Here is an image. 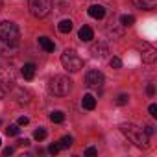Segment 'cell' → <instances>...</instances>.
Listing matches in <instances>:
<instances>
[{
    "label": "cell",
    "instance_id": "6",
    "mask_svg": "<svg viewBox=\"0 0 157 157\" xmlns=\"http://www.w3.org/2000/svg\"><path fill=\"white\" fill-rule=\"evenodd\" d=\"M85 83L89 85V87H100L102 83H104V74L100 72V70H89L87 74H85Z\"/></svg>",
    "mask_w": 157,
    "mask_h": 157
},
{
    "label": "cell",
    "instance_id": "16",
    "mask_svg": "<svg viewBox=\"0 0 157 157\" xmlns=\"http://www.w3.org/2000/svg\"><path fill=\"white\" fill-rule=\"evenodd\" d=\"M50 120L56 122V124H61V122L65 120V115H63L61 111H54V113H50Z\"/></svg>",
    "mask_w": 157,
    "mask_h": 157
},
{
    "label": "cell",
    "instance_id": "33",
    "mask_svg": "<svg viewBox=\"0 0 157 157\" xmlns=\"http://www.w3.org/2000/svg\"><path fill=\"white\" fill-rule=\"evenodd\" d=\"M0 124H2V120H0Z\"/></svg>",
    "mask_w": 157,
    "mask_h": 157
},
{
    "label": "cell",
    "instance_id": "10",
    "mask_svg": "<svg viewBox=\"0 0 157 157\" xmlns=\"http://www.w3.org/2000/svg\"><path fill=\"white\" fill-rule=\"evenodd\" d=\"M131 2L139 10H153L157 6V0H131Z\"/></svg>",
    "mask_w": 157,
    "mask_h": 157
},
{
    "label": "cell",
    "instance_id": "29",
    "mask_svg": "<svg viewBox=\"0 0 157 157\" xmlns=\"http://www.w3.org/2000/svg\"><path fill=\"white\" fill-rule=\"evenodd\" d=\"M28 144H30L28 139H21V140H19V146H28Z\"/></svg>",
    "mask_w": 157,
    "mask_h": 157
},
{
    "label": "cell",
    "instance_id": "27",
    "mask_svg": "<svg viewBox=\"0 0 157 157\" xmlns=\"http://www.w3.org/2000/svg\"><path fill=\"white\" fill-rule=\"evenodd\" d=\"M142 129L146 131V135H153V133H155V128H153V126H144Z\"/></svg>",
    "mask_w": 157,
    "mask_h": 157
},
{
    "label": "cell",
    "instance_id": "12",
    "mask_svg": "<svg viewBox=\"0 0 157 157\" xmlns=\"http://www.w3.org/2000/svg\"><path fill=\"white\" fill-rule=\"evenodd\" d=\"M89 15L93 19H104L105 17V8L104 6H91L89 8Z\"/></svg>",
    "mask_w": 157,
    "mask_h": 157
},
{
    "label": "cell",
    "instance_id": "2",
    "mask_svg": "<svg viewBox=\"0 0 157 157\" xmlns=\"http://www.w3.org/2000/svg\"><path fill=\"white\" fill-rule=\"evenodd\" d=\"M0 41H2L6 46H19L21 43V32H19V26L15 22H10V21H4L0 22Z\"/></svg>",
    "mask_w": 157,
    "mask_h": 157
},
{
    "label": "cell",
    "instance_id": "32",
    "mask_svg": "<svg viewBox=\"0 0 157 157\" xmlns=\"http://www.w3.org/2000/svg\"><path fill=\"white\" fill-rule=\"evenodd\" d=\"M0 144H2V139H0Z\"/></svg>",
    "mask_w": 157,
    "mask_h": 157
},
{
    "label": "cell",
    "instance_id": "28",
    "mask_svg": "<svg viewBox=\"0 0 157 157\" xmlns=\"http://www.w3.org/2000/svg\"><path fill=\"white\" fill-rule=\"evenodd\" d=\"M98 151H96V148H87L85 150V155H89V157H93V155H96Z\"/></svg>",
    "mask_w": 157,
    "mask_h": 157
},
{
    "label": "cell",
    "instance_id": "5",
    "mask_svg": "<svg viewBox=\"0 0 157 157\" xmlns=\"http://www.w3.org/2000/svg\"><path fill=\"white\" fill-rule=\"evenodd\" d=\"M28 10L35 19H44L52 11V0H30Z\"/></svg>",
    "mask_w": 157,
    "mask_h": 157
},
{
    "label": "cell",
    "instance_id": "4",
    "mask_svg": "<svg viewBox=\"0 0 157 157\" xmlns=\"http://www.w3.org/2000/svg\"><path fill=\"white\" fill-rule=\"evenodd\" d=\"M61 63L68 72H78L83 68V59L78 56L74 50H65L61 54Z\"/></svg>",
    "mask_w": 157,
    "mask_h": 157
},
{
    "label": "cell",
    "instance_id": "19",
    "mask_svg": "<svg viewBox=\"0 0 157 157\" xmlns=\"http://www.w3.org/2000/svg\"><path fill=\"white\" fill-rule=\"evenodd\" d=\"M6 133H8L10 137L19 135V124H11V126H8V128H6Z\"/></svg>",
    "mask_w": 157,
    "mask_h": 157
},
{
    "label": "cell",
    "instance_id": "17",
    "mask_svg": "<svg viewBox=\"0 0 157 157\" xmlns=\"http://www.w3.org/2000/svg\"><path fill=\"white\" fill-rule=\"evenodd\" d=\"M57 146H59V150H65V148H70L72 146V137H63L59 142H57Z\"/></svg>",
    "mask_w": 157,
    "mask_h": 157
},
{
    "label": "cell",
    "instance_id": "8",
    "mask_svg": "<svg viewBox=\"0 0 157 157\" xmlns=\"http://www.w3.org/2000/svg\"><path fill=\"white\" fill-rule=\"evenodd\" d=\"M91 54H93V57H105L107 54H109V48H107V44L105 43H94V44H91Z\"/></svg>",
    "mask_w": 157,
    "mask_h": 157
},
{
    "label": "cell",
    "instance_id": "31",
    "mask_svg": "<svg viewBox=\"0 0 157 157\" xmlns=\"http://www.w3.org/2000/svg\"><path fill=\"white\" fill-rule=\"evenodd\" d=\"M0 98H4V89L0 87Z\"/></svg>",
    "mask_w": 157,
    "mask_h": 157
},
{
    "label": "cell",
    "instance_id": "26",
    "mask_svg": "<svg viewBox=\"0 0 157 157\" xmlns=\"http://www.w3.org/2000/svg\"><path fill=\"white\" fill-rule=\"evenodd\" d=\"M28 122H30V118H28V117H21V118L17 120V124H19V126H26Z\"/></svg>",
    "mask_w": 157,
    "mask_h": 157
},
{
    "label": "cell",
    "instance_id": "1",
    "mask_svg": "<svg viewBox=\"0 0 157 157\" xmlns=\"http://www.w3.org/2000/svg\"><path fill=\"white\" fill-rule=\"evenodd\" d=\"M120 131H122L137 148L146 150V148L150 146V135H146V131H144L142 128H139V126H135V124H122V126H120Z\"/></svg>",
    "mask_w": 157,
    "mask_h": 157
},
{
    "label": "cell",
    "instance_id": "22",
    "mask_svg": "<svg viewBox=\"0 0 157 157\" xmlns=\"http://www.w3.org/2000/svg\"><path fill=\"white\" fill-rule=\"evenodd\" d=\"M109 63H111V67H113V68H120V67H122L120 57H111V61H109Z\"/></svg>",
    "mask_w": 157,
    "mask_h": 157
},
{
    "label": "cell",
    "instance_id": "20",
    "mask_svg": "<svg viewBox=\"0 0 157 157\" xmlns=\"http://www.w3.org/2000/svg\"><path fill=\"white\" fill-rule=\"evenodd\" d=\"M33 139H35V140H44V139H46V131H44L43 128L35 129V131H33Z\"/></svg>",
    "mask_w": 157,
    "mask_h": 157
},
{
    "label": "cell",
    "instance_id": "25",
    "mask_svg": "<svg viewBox=\"0 0 157 157\" xmlns=\"http://www.w3.org/2000/svg\"><path fill=\"white\" fill-rule=\"evenodd\" d=\"M146 93H148V96H153V94H155V87H153V83H148Z\"/></svg>",
    "mask_w": 157,
    "mask_h": 157
},
{
    "label": "cell",
    "instance_id": "30",
    "mask_svg": "<svg viewBox=\"0 0 157 157\" xmlns=\"http://www.w3.org/2000/svg\"><path fill=\"white\" fill-rule=\"evenodd\" d=\"M13 153V148H4V155H11Z\"/></svg>",
    "mask_w": 157,
    "mask_h": 157
},
{
    "label": "cell",
    "instance_id": "21",
    "mask_svg": "<svg viewBox=\"0 0 157 157\" xmlns=\"http://www.w3.org/2000/svg\"><path fill=\"white\" fill-rule=\"evenodd\" d=\"M128 100H129V96H128V94H118L117 104H118V105H126V104H128Z\"/></svg>",
    "mask_w": 157,
    "mask_h": 157
},
{
    "label": "cell",
    "instance_id": "15",
    "mask_svg": "<svg viewBox=\"0 0 157 157\" xmlns=\"http://www.w3.org/2000/svg\"><path fill=\"white\" fill-rule=\"evenodd\" d=\"M57 30H59L61 33H70V30H72V21H70V19H63V21L57 24Z\"/></svg>",
    "mask_w": 157,
    "mask_h": 157
},
{
    "label": "cell",
    "instance_id": "11",
    "mask_svg": "<svg viewBox=\"0 0 157 157\" xmlns=\"http://www.w3.org/2000/svg\"><path fill=\"white\" fill-rule=\"evenodd\" d=\"M78 37H80L82 41H91V39H94V32H93L91 26H82V28H80V33H78Z\"/></svg>",
    "mask_w": 157,
    "mask_h": 157
},
{
    "label": "cell",
    "instance_id": "24",
    "mask_svg": "<svg viewBox=\"0 0 157 157\" xmlns=\"http://www.w3.org/2000/svg\"><path fill=\"white\" fill-rule=\"evenodd\" d=\"M48 151H50L52 155H56V153H59V146H57V144H50V146H48Z\"/></svg>",
    "mask_w": 157,
    "mask_h": 157
},
{
    "label": "cell",
    "instance_id": "23",
    "mask_svg": "<svg viewBox=\"0 0 157 157\" xmlns=\"http://www.w3.org/2000/svg\"><path fill=\"white\" fill-rule=\"evenodd\" d=\"M148 113H150V115L155 118V117H157V105H155V104H151V105L148 107Z\"/></svg>",
    "mask_w": 157,
    "mask_h": 157
},
{
    "label": "cell",
    "instance_id": "14",
    "mask_svg": "<svg viewBox=\"0 0 157 157\" xmlns=\"http://www.w3.org/2000/svg\"><path fill=\"white\" fill-rule=\"evenodd\" d=\"M39 46H41L44 52H54V50H56L54 41H50L48 37H39Z\"/></svg>",
    "mask_w": 157,
    "mask_h": 157
},
{
    "label": "cell",
    "instance_id": "7",
    "mask_svg": "<svg viewBox=\"0 0 157 157\" xmlns=\"http://www.w3.org/2000/svg\"><path fill=\"white\" fill-rule=\"evenodd\" d=\"M142 61L148 63V65H151V63L157 61V50L151 44H146V43L142 44Z\"/></svg>",
    "mask_w": 157,
    "mask_h": 157
},
{
    "label": "cell",
    "instance_id": "3",
    "mask_svg": "<svg viewBox=\"0 0 157 157\" xmlns=\"http://www.w3.org/2000/svg\"><path fill=\"white\" fill-rule=\"evenodd\" d=\"M70 89H72V82L67 76H54L48 82V91L54 96H67L70 93Z\"/></svg>",
    "mask_w": 157,
    "mask_h": 157
},
{
    "label": "cell",
    "instance_id": "9",
    "mask_svg": "<svg viewBox=\"0 0 157 157\" xmlns=\"http://www.w3.org/2000/svg\"><path fill=\"white\" fill-rule=\"evenodd\" d=\"M21 74L24 80H33V76H35V65L33 63H24L22 68H21Z\"/></svg>",
    "mask_w": 157,
    "mask_h": 157
},
{
    "label": "cell",
    "instance_id": "18",
    "mask_svg": "<svg viewBox=\"0 0 157 157\" xmlns=\"http://www.w3.org/2000/svg\"><path fill=\"white\" fill-rule=\"evenodd\" d=\"M133 22H135V17L133 15H122L120 17V24L122 26H131Z\"/></svg>",
    "mask_w": 157,
    "mask_h": 157
},
{
    "label": "cell",
    "instance_id": "13",
    "mask_svg": "<svg viewBox=\"0 0 157 157\" xmlns=\"http://www.w3.org/2000/svg\"><path fill=\"white\" fill-rule=\"evenodd\" d=\"M82 105H83V109L93 111V109L96 107V98H94L93 94H85V96L82 98Z\"/></svg>",
    "mask_w": 157,
    "mask_h": 157
}]
</instances>
